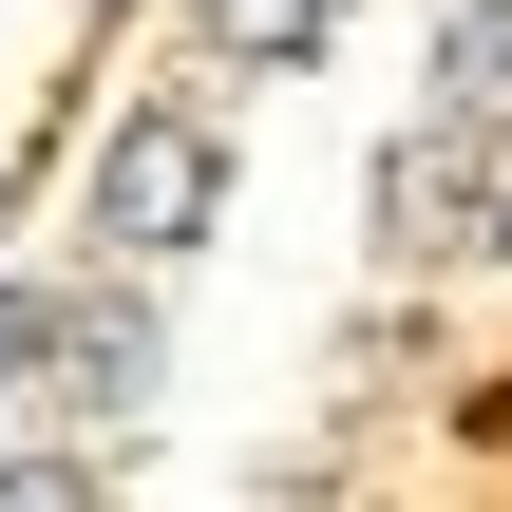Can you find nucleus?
<instances>
[{
	"label": "nucleus",
	"instance_id": "obj_1",
	"mask_svg": "<svg viewBox=\"0 0 512 512\" xmlns=\"http://www.w3.org/2000/svg\"><path fill=\"white\" fill-rule=\"evenodd\" d=\"M209 209H228V133H209L190 95L114 114V133H95V171H76V228H95L114 266H171V247H209Z\"/></svg>",
	"mask_w": 512,
	"mask_h": 512
},
{
	"label": "nucleus",
	"instance_id": "obj_2",
	"mask_svg": "<svg viewBox=\"0 0 512 512\" xmlns=\"http://www.w3.org/2000/svg\"><path fill=\"white\" fill-rule=\"evenodd\" d=\"M475 133H494V114H418V133L380 152V247H456V228H494V209H475Z\"/></svg>",
	"mask_w": 512,
	"mask_h": 512
},
{
	"label": "nucleus",
	"instance_id": "obj_3",
	"mask_svg": "<svg viewBox=\"0 0 512 512\" xmlns=\"http://www.w3.org/2000/svg\"><path fill=\"white\" fill-rule=\"evenodd\" d=\"M152 361H171V342H152V304H133V285L57 304V399H76V418H114V437H133V418H152Z\"/></svg>",
	"mask_w": 512,
	"mask_h": 512
},
{
	"label": "nucleus",
	"instance_id": "obj_4",
	"mask_svg": "<svg viewBox=\"0 0 512 512\" xmlns=\"http://www.w3.org/2000/svg\"><path fill=\"white\" fill-rule=\"evenodd\" d=\"M190 38H209V76H304L342 38V0H190Z\"/></svg>",
	"mask_w": 512,
	"mask_h": 512
},
{
	"label": "nucleus",
	"instance_id": "obj_5",
	"mask_svg": "<svg viewBox=\"0 0 512 512\" xmlns=\"http://www.w3.org/2000/svg\"><path fill=\"white\" fill-rule=\"evenodd\" d=\"M437 114H512V0L437 19Z\"/></svg>",
	"mask_w": 512,
	"mask_h": 512
},
{
	"label": "nucleus",
	"instance_id": "obj_6",
	"mask_svg": "<svg viewBox=\"0 0 512 512\" xmlns=\"http://www.w3.org/2000/svg\"><path fill=\"white\" fill-rule=\"evenodd\" d=\"M95 475H114V456H0V512H76Z\"/></svg>",
	"mask_w": 512,
	"mask_h": 512
},
{
	"label": "nucleus",
	"instance_id": "obj_7",
	"mask_svg": "<svg viewBox=\"0 0 512 512\" xmlns=\"http://www.w3.org/2000/svg\"><path fill=\"white\" fill-rule=\"evenodd\" d=\"M38 361H57V304H38V285H0V399H19Z\"/></svg>",
	"mask_w": 512,
	"mask_h": 512
},
{
	"label": "nucleus",
	"instance_id": "obj_8",
	"mask_svg": "<svg viewBox=\"0 0 512 512\" xmlns=\"http://www.w3.org/2000/svg\"><path fill=\"white\" fill-rule=\"evenodd\" d=\"M475 247H512V190H494V228H475Z\"/></svg>",
	"mask_w": 512,
	"mask_h": 512
}]
</instances>
